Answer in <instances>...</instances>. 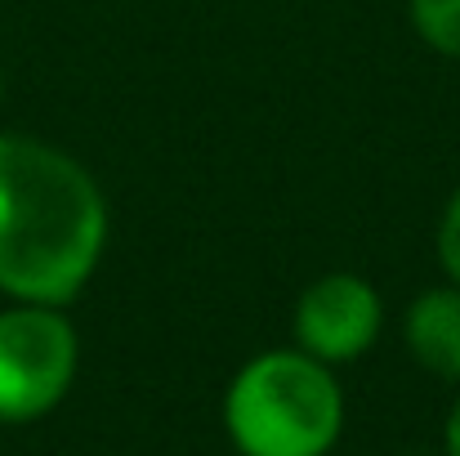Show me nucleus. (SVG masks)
Here are the masks:
<instances>
[{"label": "nucleus", "instance_id": "obj_1", "mask_svg": "<svg viewBox=\"0 0 460 456\" xmlns=\"http://www.w3.org/2000/svg\"><path fill=\"white\" fill-rule=\"evenodd\" d=\"M108 237L94 179L58 148L0 135V291L22 304L72 300Z\"/></svg>", "mask_w": 460, "mask_h": 456}, {"label": "nucleus", "instance_id": "obj_2", "mask_svg": "<svg viewBox=\"0 0 460 456\" xmlns=\"http://www.w3.org/2000/svg\"><path fill=\"white\" fill-rule=\"evenodd\" d=\"M224 421L246 456H326L344 398L313 353H260L228 385Z\"/></svg>", "mask_w": 460, "mask_h": 456}, {"label": "nucleus", "instance_id": "obj_3", "mask_svg": "<svg viewBox=\"0 0 460 456\" xmlns=\"http://www.w3.org/2000/svg\"><path fill=\"white\" fill-rule=\"evenodd\" d=\"M76 371V331L54 304L0 313V421H36L67 394Z\"/></svg>", "mask_w": 460, "mask_h": 456}, {"label": "nucleus", "instance_id": "obj_4", "mask_svg": "<svg viewBox=\"0 0 460 456\" xmlns=\"http://www.w3.org/2000/svg\"><path fill=\"white\" fill-rule=\"evenodd\" d=\"M376 331H380V296L353 273H331L300 296L296 335L300 349L317 362H349L367 353Z\"/></svg>", "mask_w": 460, "mask_h": 456}, {"label": "nucleus", "instance_id": "obj_5", "mask_svg": "<svg viewBox=\"0 0 460 456\" xmlns=\"http://www.w3.org/2000/svg\"><path fill=\"white\" fill-rule=\"evenodd\" d=\"M407 344L434 376L460 380V291H429L411 304Z\"/></svg>", "mask_w": 460, "mask_h": 456}, {"label": "nucleus", "instance_id": "obj_6", "mask_svg": "<svg viewBox=\"0 0 460 456\" xmlns=\"http://www.w3.org/2000/svg\"><path fill=\"white\" fill-rule=\"evenodd\" d=\"M411 22L434 49L460 58V0H411Z\"/></svg>", "mask_w": 460, "mask_h": 456}, {"label": "nucleus", "instance_id": "obj_7", "mask_svg": "<svg viewBox=\"0 0 460 456\" xmlns=\"http://www.w3.org/2000/svg\"><path fill=\"white\" fill-rule=\"evenodd\" d=\"M438 255H443V269L460 282V192L447 201V215L438 228Z\"/></svg>", "mask_w": 460, "mask_h": 456}, {"label": "nucleus", "instance_id": "obj_8", "mask_svg": "<svg viewBox=\"0 0 460 456\" xmlns=\"http://www.w3.org/2000/svg\"><path fill=\"white\" fill-rule=\"evenodd\" d=\"M447 456H460V403L447 416Z\"/></svg>", "mask_w": 460, "mask_h": 456}, {"label": "nucleus", "instance_id": "obj_9", "mask_svg": "<svg viewBox=\"0 0 460 456\" xmlns=\"http://www.w3.org/2000/svg\"><path fill=\"white\" fill-rule=\"evenodd\" d=\"M0 94H4V76H0Z\"/></svg>", "mask_w": 460, "mask_h": 456}]
</instances>
